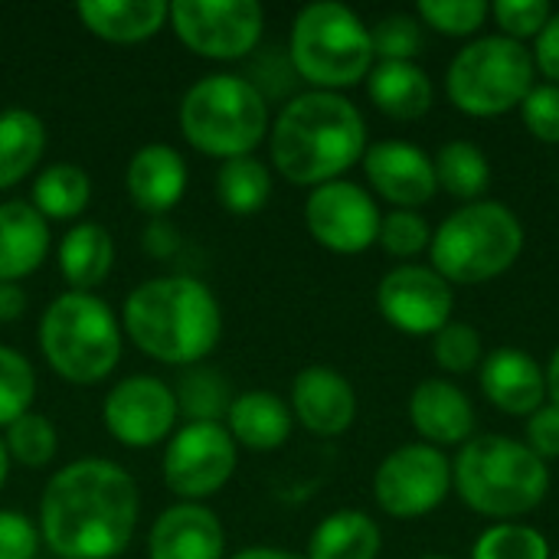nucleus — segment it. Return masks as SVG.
I'll return each instance as SVG.
<instances>
[{"instance_id":"f257e3e1","label":"nucleus","mask_w":559,"mask_h":559,"mask_svg":"<svg viewBox=\"0 0 559 559\" xmlns=\"http://www.w3.org/2000/svg\"><path fill=\"white\" fill-rule=\"evenodd\" d=\"M138 485L108 459L59 468L39 501V537L59 559H115L134 537Z\"/></svg>"},{"instance_id":"f03ea898","label":"nucleus","mask_w":559,"mask_h":559,"mask_svg":"<svg viewBox=\"0 0 559 559\" xmlns=\"http://www.w3.org/2000/svg\"><path fill=\"white\" fill-rule=\"evenodd\" d=\"M269 151L288 183L314 190L364 160L367 121L341 92H301L269 128Z\"/></svg>"},{"instance_id":"7ed1b4c3","label":"nucleus","mask_w":559,"mask_h":559,"mask_svg":"<svg viewBox=\"0 0 559 559\" xmlns=\"http://www.w3.org/2000/svg\"><path fill=\"white\" fill-rule=\"evenodd\" d=\"M121 324L141 354L170 367H193L216 350L223 311L200 278L164 275L141 282L124 298Z\"/></svg>"},{"instance_id":"20e7f679","label":"nucleus","mask_w":559,"mask_h":559,"mask_svg":"<svg viewBox=\"0 0 559 559\" xmlns=\"http://www.w3.org/2000/svg\"><path fill=\"white\" fill-rule=\"evenodd\" d=\"M452 488L481 518L514 521L537 511L550 491V468L511 436H475L452 462Z\"/></svg>"},{"instance_id":"39448f33","label":"nucleus","mask_w":559,"mask_h":559,"mask_svg":"<svg viewBox=\"0 0 559 559\" xmlns=\"http://www.w3.org/2000/svg\"><path fill=\"white\" fill-rule=\"evenodd\" d=\"M432 269L449 285H481L504 275L524 252V226L498 200H475L442 219L429 242Z\"/></svg>"},{"instance_id":"423d86ee","label":"nucleus","mask_w":559,"mask_h":559,"mask_svg":"<svg viewBox=\"0 0 559 559\" xmlns=\"http://www.w3.org/2000/svg\"><path fill=\"white\" fill-rule=\"evenodd\" d=\"M183 138L210 157H246L269 134V102L262 88L242 75L216 72L190 85L180 102Z\"/></svg>"},{"instance_id":"0eeeda50","label":"nucleus","mask_w":559,"mask_h":559,"mask_svg":"<svg viewBox=\"0 0 559 559\" xmlns=\"http://www.w3.org/2000/svg\"><path fill=\"white\" fill-rule=\"evenodd\" d=\"M288 59L295 75L318 92L350 88L367 79L377 62L370 26L350 7L334 0L308 3L295 16Z\"/></svg>"},{"instance_id":"6e6552de","label":"nucleus","mask_w":559,"mask_h":559,"mask_svg":"<svg viewBox=\"0 0 559 559\" xmlns=\"http://www.w3.org/2000/svg\"><path fill=\"white\" fill-rule=\"evenodd\" d=\"M39 350L62 380L92 386L121 360L118 318L92 292H66L39 318Z\"/></svg>"},{"instance_id":"1a4fd4ad","label":"nucleus","mask_w":559,"mask_h":559,"mask_svg":"<svg viewBox=\"0 0 559 559\" xmlns=\"http://www.w3.org/2000/svg\"><path fill=\"white\" fill-rule=\"evenodd\" d=\"M534 56L524 43L511 36H478L472 39L445 72L449 102L472 118H498L521 108L534 82Z\"/></svg>"},{"instance_id":"9d476101","label":"nucleus","mask_w":559,"mask_h":559,"mask_svg":"<svg viewBox=\"0 0 559 559\" xmlns=\"http://www.w3.org/2000/svg\"><path fill=\"white\" fill-rule=\"evenodd\" d=\"M452 491V462L442 449L409 442L393 449L373 475V501L383 514L409 521L445 504Z\"/></svg>"},{"instance_id":"9b49d317","label":"nucleus","mask_w":559,"mask_h":559,"mask_svg":"<svg viewBox=\"0 0 559 559\" xmlns=\"http://www.w3.org/2000/svg\"><path fill=\"white\" fill-rule=\"evenodd\" d=\"M167 23L203 59H242L259 46L265 13L255 0H174Z\"/></svg>"},{"instance_id":"f8f14e48","label":"nucleus","mask_w":559,"mask_h":559,"mask_svg":"<svg viewBox=\"0 0 559 559\" xmlns=\"http://www.w3.org/2000/svg\"><path fill=\"white\" fill-rule=\"evenodd\" d=\"M236 462V442L223 423H187L164 452V485L177 498L200 504V498L226 488Z\"/></svg>"},{"instance_id":"ddd939ff","label":"nucleus","mask_w":559,"mask_h":559,"mask_svg":"<svg viewBox=\"0 0 559 559\" xmlns=\"http://www.w3.org/2000/svg\"><path fill=\"white\" fill-rule=\"evenodd\" d=\"M380 219L377 200L354 180L321 183L305 203V226L314 242L341 255L367 252L380 236Z\"/></svg>"},{"instance_id":"4468645a","label":"nucleus","mask_w":559,"mask_h":559,"mask_svg":"<svg viewBox=\"0 0 559 559\" xmlns=\"http://www.w3.org/2000/svg\"><path fill=\"white\" fill-rule=\"evenodd\" d=\"M380 314L403 334H436L452 321L455 292L432 265H396L377 285Z\"/></svg>"},{"instance_id":"2eb2a0df","label":"nucleus","mask_w":559,"mask_h":559,"mask_svg":"<svg viewBox=\"0 0 559 559\" xmlns=\"http://www.w3.org/2000/svg\"><path fill=\"white\" fill-rule=\"evenodd\" d=\"M177 396L157 377H128L121 380L102 406L105 429L115 442L128 449H151L177 423Z\"/></svg>"},{"instance_id":"dca6fc26","label":"nucleus","mask_w":559,"mask_h":559,"mask_svg":"<svg viewBox=\"0 0 559 559\" xmlns=\"http://www.w3.org/2000/svg\"><path fill=\"white\" fill-rule=\"evenodd\" d=\"M364 174L370 187L396 210L426 206L439 190L432 157L409 141H380L367 147Z\"/></svg>"},{"instance_id":"f3484780","label":"nucleus","mask_w":559,"mask_h":559,"mask_svg":"<svg viewBox=\"0 0 559 559\" xmlns=\"http://www.w3.org/2000/svg\"><path fill=\"white\" fill-rule=\"evenodd\" d=\"M292 416L314 436L334 439L357 419V393L331 367H305L292 383Z\"/></svg>"},{"instance_id":"a211bd4d","label":"nucleus","mask_w":559,"mask_h":559,"mask_svg":"<svg viewBox=\"0 0 559 559\" xmlns=\"http://www.w3.org/2000/svg\"><path fill=\"white\" fill-rule=\"evenodd\" d=\"M223 550L226 534L219 518L197 501L167 508L147 534V559H223Z\"/></svg>"},{"instance_id":"6ab92c4d","label":"nucleus","mask_w":559,"mask_h":559,"mask_svg":"<svg viewBox=\"0 0 559 559\" xmlns=\"http://www.w3.org/2000/svg\"><path fill=\"white\" fill-rule=\"evenodd\" d=\"M481 393L508 416H534L547 400L544 367L518 347H498L481 360Z\"/></svg>"},{"instance_id":"aec40b11","label":"nucleus","mask_w":559,"mask_h":559,"mask_svg":"<svg viewBox=\"0 0 559 559\" xmlns=\"http://www.w3.org/2000/svg\"><path fill=\"white\" fill-rule=\"evenodd\" d=\"M409 419L426 445H465L475 439V406L449 380H423L409 396Z\"/></svg>"},{"instance_id":"412c9836","label":"nucleus","mask_w":559,"mask_h":559,"mask_svg":"<svg viewBox=\"0 0 559 559\" xmlns=\"http://www.w3.org/2000/svg\"><path fill=\"white\" fill-rule=\"evenodd\" d=\"M124 187L138 210L160 216L187 190V160L170 144H144L124 170Z\"/></svg>"},{"instance_id":"4be33fe9","label":"nucleus","mask_w":559,"mask_h":559,"mask_svg":"<svg viewBox=\"0 0 559 559\" xmlns=\"http://www.w3.org/2000/svg\"><path fill=\"white\" fill-rule=\"evenodd\" d=\"M49 255V223L26 200L0 203V282L33 275Z\"/></svg>"},{"instance_id":"5701e85b","label":"nucleus","mask_w":559,"mask_h":559,"mask_svg":"<svg viewBox=\"0 0 559 559\" xmlns=\"http://www.w3.org/2000/svg\"><path fill=\"white\" fill-rule=\"evenodd\" d=\"M292 409L282 396L269 390H249L239 393L226 413V429L233 442L252 449V452H275L292 436Z\"/></svg>"},{"instance_id":"b1692460","label":"nucleus","mask_w":559,"mask_h":559,"mask_svg":"<svg viewBox=\"0 0 559 559\" xmlns=\"http://www.w3.org/2000/svg\"><path fill=\"white\" fill-rule=\"evenodd\" d=\"M164 0H82L75 7L88 33L108 43H141L151 39L167 23Z\"/></svg>"},{"instance_id":"393cba45","label":"nucleus","mask_w":559,"mask_h":559,"mask_svg":"<svg viewBox=\"0 0 559 559\" xmlns=\"http://www.w3.org/2000/svg\"><path fill=\"white\" fill-rule=\"evenodd\" d=\"M367 92L370 102L396 121H416L429 115L436 102L432 79L416 62H377L367 75Z\"/></svg>"},{"instance_id":"a878e982","label":"nucleus","mask_w":559,"mask_h":559,"mask_svg":"<svg viewBox=\"0 0 559 559\" xmlns=\"http://www.w3.org/2000/svg\"><path fill=\"white\" fill-rule=\"evenodd\" d=\"M56 259H59V272L72 285V292H88L108 278L111 262H115V242L105 226L79 223L62 236Z\"/></svg>"},{"instance_id":"bb28decb","label":"nucleus","mask_w":559,"mask_h":559,"mask_svg":"<svg viewBox=\"0 0 559 559\" xmlns=\"http://www.w3.org/2000/svg\"><path fill=\"white\" fill-rule=\"evenodd\" d=\"M380 550L383 534L364 511L328 514L308 540V559H377Z\"/></svg>"},{"instance_id":"cd10ccee","label":"nucleus","mask_w":559,"mask_h":559,"mask_svg":"<svg viewBox=\"0 0 559 559\" xmlns=\"http://www.w3.org/2000/svg\"><path fill=\"white\" fill-rule=\"evenodd\" d=\"M46 151V124L29 108L0 111V190L16 187Z\"/></svg>"},{"instance_id":"c85d7f7f","label":"nucleus","mask_w":559,"mask_h":559,"mask_svg":"<svg viewBox=\"0 0 559 559\" xmlns=\"http://www.w3.org/2000/svg\"><path fill=\"white\" fill-rule=\"evenodd\" d=\"M432 167H436L439 190H445L449 197L465 200V203L481 200L491 183V164L475 141L442 144L439 154L432 157Z\"/></svg>"},{"instance_id":"c756f323","label":"nucleus","mask_w":559,"mask_h":559,"mask_svg":"<svg viewBox=\"0 0 559 559\" xmlns=\"http://www.w3.org/2000/svg\"><path fill=\"white\" fill-rule=\"evenodd\" d=\"M92 200V180L75 164H52L33 183V206L49 219H75Z\"/></svg>"},{"instance_id":"7c9ffc66","label":"nucleus","mask_w":559,"mask_h":559,"mask_svg":"<svg viewBox=\"0 0 559 559\" xmlns=\"http://www.w3.org/2000/svg\"><path fill=\"white\" fill-rule=\"evenodd\" d=\"M216 197L229 213L252 216L272 197V174L255 154L223 160V167L216 174Z\"/></svg>"},{"instance_id":"2f4dec72","label":"nucleus","mask_w":559,"mask_h":559,"mask_svg":"<svg viewBox=\"0 0 559 559\" xmlns=\"http://www.w3.org/2000/svg\"><path fill=\"white\" fill-rule=\"evenodd\" d=\"M174 396H177V409L190 423H219L233 406L226 380L216 370H206V367H190L180 377Z\"/></svg>"},{"instance_id":"473e14b6","label":"nucleus","mask_w":559,"mask_h":559,"mask_svg":"<svg viewBox=\"0 0 559 559\" xmlns=\"http://www.w3.org/2000/svg\"><path fill=\"white\" fill-rule=\"evenodd\" d=\"M550 540L527 524H495L488 527L475 547L472 559H550Z\"/></svg>"},{"instance_id":"72a5a7b5","label":"nucleus","mask_w":559,"mask_h":559,"mask_svg":"<svg viewBox=\"0 0 559 559\" xmlns=\"http://www.w3.org/2000/svg\"><path fill=\"white\" fill-rule=\"evenodd\" d=\"M3 445L10 452L13 462L26 465V468H46L56 459L59 449V436L52 429V423L39 413H26L16 423L7 426Z\"/></svg>"},{"instance_id":"f704fd0d","label":"nucleus","mask_w":559,"mask_h":559,"mask_svg":"<svg viewBox=\"0 0 559 559\" xmlns=\"http://www.w3.org/2000/svg\"><path fill=\"white\" fill-rule=\"evenodd\" d=\"M33 396H36L33 364L16 350L0 347V429L26 416L33 406Z\"/></svg>"},{"instance_id":"c9c22d12","label":"nucleus","mask_w":559,"mask_h":559,"mask_svg":"<svg viewBox=\"0 0 559 559\" xmlns=\"http://www.w3.org/2000/svg\"><path fill=\"white\" fill-rule=\"evenodd\" d=\"M370 43L380 62H413L423 49V23L413 13H386L370 26Z\"/></svg>"},{"instance_id":"e433bc0d","label":"nucleus","mask_w":559,"mask_h":559,"mask_svg":"<svg viewBox=\"0 0 559 559\" xmlns=\"http://www.w3.org/2000/svg\"><path fill=\"white\" fill-rule=\"evenodd\" d=\"M419 23L442 36H472L491 16L485 0H419Z\"/></svg>"},{"instance_id":"4c0bfd02","label":"nucleus","mask_w":559,"mask_h":559,"mask_svg":"<svg viewBox=\"0 0 559 559\" xmlns=\"http://www.w3.org/2000/svg\"><path fill=\"white\" fill-rule=\"evenodd\" d=\"M432 357L445 373H472L481 367V334L465 321H449L442 331L432 334Z\"/></svg>"},{"instance_id":"58836bf2","label":"nucleus","mask_w":559,"mask_h":559,"mask_svg":"<svg viewBox=\"0 0 559 559\" xmlns=\"http://www.w3.org/2000/svg\"><path fill=\"white\" fill-rule=\"evenodd\" d=\"M377 242L390 255H396V259H413V255H419V252L429 249L432 229H429V223H426V216L419 210H390L380 219Z\"/></svg>"},{"instance_id":"ea45409f","label":"nucleus","mask_w":559,"mask_h":559,"mask_svg":"<svg viewBox=\"0 0 559 559\" xmlns=\"http://www.w3.org/2000/svg\"><path fill=\"white\" fill-rule=\"evenodd\" d=\"M495 23L501 26V36H511L518 43L524 39H537V33L547 26V20L554 16L547 0H498L491 7Z\"/></svg>"},{"instance_id":"a19ab883","label":"nucleus","mask_w":559,"mask_h":559,"mask_svg":"<svg viewBox=\"0 0 559 559\" xmlns=\"http://www.w3.org/2000/svg\"><path fill=\"white\" fill-rule=\"evenodd\" d=\"M521 118H524V128L537 141L559 144V85L554 82L534 85L527 98L521 102Z\"/></svg>"},{"instance_id":"79ce46f5","label":"nucleus","mask_w":559,"mask_h":559,"mask_svg":"<svg viewBox=\"0 0 559 559\" xmlns=\"http://www.w3.org/2000/svg\"><path fill=\"white\" fill-rule=\"evenodd\" d=\"M39 550V531L16 511H0V559H33Z\"/></svg>"},{"instance_id":"37998d69","label":"nucleus","mask_w":559,"mask_h":559,"mask_svg":"<svg viewBox=\"0 0 559 559\" xmlns=\"http://www.w3.org/2000/svg\"><path fill=\"white\" fill-rule=\"evenodd\" d=\"M537 459H559V406L544 403L534 416H527V442Z\"/></svg>"},{"instance_id":"c03bdc74","label":"nucleus","mask_w":559,"mask_h":559,"mask_svg":"<svg viewBox=\"0 0 559 559\" xmlns=\"http://www.w3.org/2000/svg\"><path fill=\"white\" fill-rule=\"evenodd\" d=\"M531 56H534V69L559 85V13H554L547 26L537 33V46L531 49Z\"/></svg>"},{"instance_id":"a18cd8bd","label":"nucleus","mask_w":559,"mask_h":559,"mask_svg":"<svg viewBox=\"0 0 559 559\" xmlns=\"http://www.w3.org/2000/svg\"><path fill=\"white\" fill-rule=\"evenodd\" d=\"M26 311V292L16 282H0V321H16Z\"/></svg>"},{"instance_id":"49530a36","label":"nucleus","mask_w":559,"mask_h":559,"mask_svg":"<svg viewBox=\"0 0 559 559\" xmlns=\"http://www.w3.org/2000/svg\"><path fill=\"white\" fill-rule=\"evenodd\" d=\"M233 559H308V557H298V554H288V550H275V547H249V550L236 554Z\"/></svg>"},{"instance_id":"de8ad7c7","label":"nucleus","mask_w":559,"mask_h":559,"mask_svg":"<svg viewBox=\"0 0 559 559\" xmlns=\"http://www.w3.org/2000/svg\"><path fill=\"white\" fill-rule=\"evenodd\" d=\"M544 380H547V396H550V403L559 406V347L554 350V357H550V364H547V370H544Z\"/></svg>"},{"instance_id":"09e8293b","label":"nucleus","mask_w":559,"mask_h":559,"mask_svg":"<svg viewBox=\"0 0 559 559\" xmlns=\"http://www.w3.org/2000/svg\"><path fill=\"white\" fill-rule=\"evenodd\" d=\"M7 475H10V452H7V445L0 439V488L7 485Z\"/></svg>"},{"instance_id":"8fccbe9b","label":"nucleus","mask_w":559,"mask_h":559,"mask_svg":"<svg viewBox=\"0 0 559 559\" xmlns=\"http://www.w3.org/2000/svg\"><path fill=\"white\" fill-rule=\"evenodd\" d=\"M419 559H449V557H419Z\"/></svg>"},{"instance_id":"3c124183","label":"nucleus","mask_w":559,"mask_h":559,"mask_svg":"<svg viewBox=\"0 0 559 559\" xmlns=\"http://www.w3.org/2000/svg\"><path fill=\"white\" fill-rule=\"evenodd\" d=\"M550 559H559V550H557V554H554V557H550Z\"/></svg>"}]
</instances>
